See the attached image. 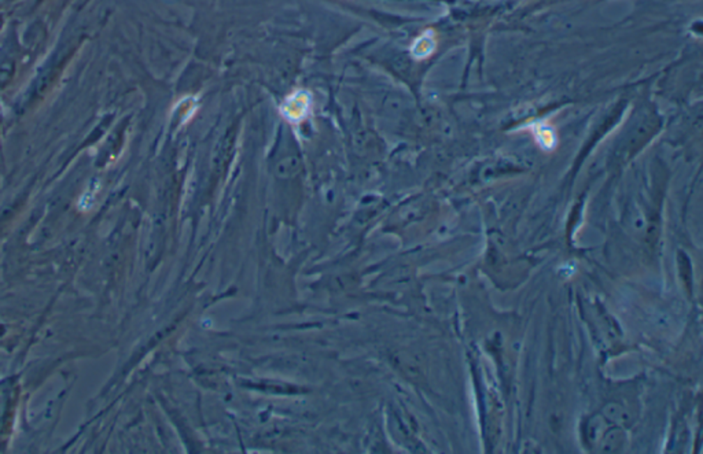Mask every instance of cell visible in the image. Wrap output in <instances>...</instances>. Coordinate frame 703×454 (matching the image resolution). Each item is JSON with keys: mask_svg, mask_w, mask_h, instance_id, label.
<instances>
[{"mask_svg": "<svg viewBox=\"0 0 703 454\" xmlns=\"http://www.w3.org/2000/svg\"><path fill=\"white\" fill-rule=\"evenodd\" d=\"M524 128H527L533 133L537 143L543 149L551 150L557 146V140H558L557 130L552 125L550 124L548 120H534L530 124L525 125Z\"/></svg>", "mask_w": 703, "mask_h": 454, "instance_id": "6da1fadb", "label": "cell"}, {"mask_svg": "<svg viewBox=\"0 0 703 454\" xmlns=\"http://www.w3.org/2000/svg\"><path fill=\"white\" fill-rule=\"evenodd\" d=\"M308 107H309V96L305 92H297L296 95L287 99V102L282 107V113L287 120L298 123L307 116Z\"/></svg>", "mask_w": 703, "mask_h": 454, "instance_id": "7a4b0ae2", "label": "cell"}, {"mask_svg": "<svg viewBox=\"0 0 703 454\" xmlns=\"http://www.w3.org/2000/svg\"><path fill=\"white\" fill-rule=\"evenodd\" d=\"M603 416L618 427H626L633 421L632 412L623 404L615 402V401L614 402H609L605 407Z\"/></svg>", "mask_w": 703, "mask_h": 454, "instance_id": "3957f363", "label": "cell"}, {"mask_svg": "<svg viewBox=\"0 0 703 454\" xmlns=\"http://www.w3.org/2000/svg\"><path fill=\"white\" fill-rule=\"evenodd\" d=\"M436 50V39L433 31H426L416 42L412 44L411 52L415 59H426Z\"/></svg>", "mask_w": 703, "mask_h": 454, "instance_id": "277c9868", "label": "cell"}]
</instances>
